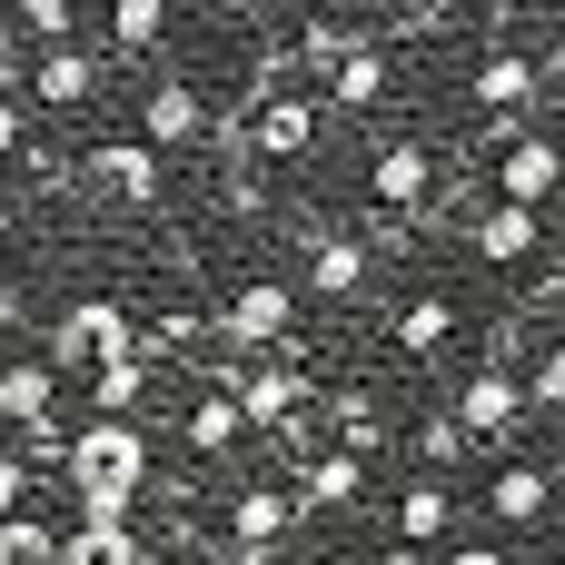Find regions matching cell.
Segmentation results:
<instances>
[{"label": "cell", "instance_id": "obj_15", "mask_svg": "<svg viewBox=\"0 0 565 565\" xmlns=\"http://www.w3.org/2000/svg\"><path fill=\"white\" fill-rule=\"evenodd\" d=\"M129 546H139V536H129L119 516H79L70 536H50V565H129Z\"/></svg>", "mask_w": 565, "mask_h": 565}, {"label": "cell", "instance_id": "obj_11", "mask_svg": "<svg viewBox=\"0 0 565 565\" xmlns=\"http://www.w3.org/2000/svg\"><path fill=\"white\" fill-rule=\"evenodd\" d=\"M30 89L50 99V109H79V99H99V50H40V70H30Z\"/></svg>", "mask_w": 565, "mask_h": 565}, {"label": "cell", "instance_id": "obj_33", "mask_svg": "<svg viewBox=\"0 0 565 565\" xmlns=\"http://www.w3.org/2000/svg\"><path fill=\"white\" fill-rule=\"evenodd\" d=\"M20 139H30V109H20V99H10V89H0V159H10V149H20Z\"/></svg>", "mask_w": 565, "mask_h": 565}, {"label": "cell", "instance_id": "obj_13", "mask_svg": "<svg viewBox=\"0 0 565 565\" xmlns=\"http://www.w3.org/2000/svg\"><path fill=\"white\" fill-rule=\"evenodd\" d=\"M358 497H367V467H358V457H308L288 507H298V516H328V507H358Z\"/></svg>", "mask_w": 565, "mask_h": 565}, {"label": "cell", "instance_id": "obj_34", "mask_svg": "<svg viewBox=\"0 0 565 565\" xmlns=\"http://www.w3.org/2000/svg\"><path fill=\"white\" fill-rule=\"evenodd\" d=\"M437 565H516V556H487V546H457V556H437Z\"/></svg>", "mask_w": 565, "mask_h": 565}, {"label": "cell", "instance_id": "obj_16", "mask_svg": "<svg viewBox=\"0 0 565 565\" xmlns=\"http://www.w3.org/2000/svg\"><path fill=\"white\" fill-rule=\"evenodd\" d=\"M377 99H387V50L358 40V50L328 70V109H377Z\"/></svg>", "mask_w": 565, "mask_h": 565}, {"label": "cell", "instance_id": "obj_27", "mask_svg": "<svg viewBox=\"0 0 565 565\" xmlns=\"http://www.w3.org/2000/svg\"><path fill=\"white\" fill-rule=\"evenodd\" d=\"M10 457L40 477V467H60V457H70V427H60V417H40V427H20V447H10Z\"/></svg>", "mask_w": 565, "mask_h": 565}, {"label": "cell", "instance_id": "obj_22", "mask_svg": "<svg viewBox=\"0 0 565 565\" xmlns=\"http://www.w3.org/2000/svg\"><path fill=\"white\" fill-rule=\"evenodd\" d=\"M487 516H497V526H536V516H546V467H507V477L487 487Z\"/></svg>", "mask_w": 565, "mask_h": 565}, {"label": "cell", "instance_id": "obj_19", "mask_svg": "<svg viewBox=\"0 0 565 565\" xmlns=\"http://www.w3.org/2000/svg\"><path fill=\"white\" fill-rule=\"evenodd\" d=\"M89 407H99V417H119V427H139V407H149V367H139V358L89 367Z\"/></svg>", "mask_w": 565, "mask_h": 565}, {"label": "cell", "instance_id": "obj_25", "mask_svg": "<svg viewBox=\"0 0 565 565\" xmlns=\"http://www.w3.org/2000/svg\"><path fill=\"white\" fill-rule=\"evenodd\" d=\"M159 30H169V10H159V0H119V10H109V40H119V50H149Z\"/></svg>", "mask_w": 565, "mask_h": 565}, {"label": "cell", "instance_id": "obj_9", "mask_svg": "<svg viewBox=\"0 0 565 565\" xmlns=\"http://www.w3.org/2000/svg\"><path fill=\"white\" fill-rule=\"evenodd\" d=\"M526 99H536V60L526 50H487L477 60V109L487 119H526Z\"/></svg>", "mask_w": 565, "mask_h": 565}, {"label": "cell", "instance_id": "obj_5", "mask_svg": "<svg viewBox=\"0 0 565 565\" xmlns=\"http://www.w3.org/2000/svg\"><path fill=\"white\" fill-rule=\"evenodd\" d=\"M89 179H99L109 199H129V209H159V199H169V169H159V149H139V139H99V149H89Z\"/></svg>", "mask_w": 565, "mask_h": 565}, {"label": "cell", "instance_id": "obj_18", "mask_svg": "<svg viewBox=\"0 0 565 565\" xmlns=\"http://www.w3.org/2000/svg\"><path fill=\"white\" fill-rule=\"evenodd\" d=\"M50 397H60V377H50L40 358H10V367H0V417H10V427H40Z\"/></svg>", "mask_w": 565, "mask_h": 565}, {"label": "cell", "instance_id": "obj_28", "mask_svg": "<svg viewBox=\"0 0 565 565\" xmlns=\"http://www.w3.org/2000/svg\"><path fill=\"white\" fill-rule=\"evenodd\" d=\"M417 457H427V467H457V457H467V437H457V417H447V407H437V417H417Z\"/></svg>", "mask_w": 565, "mask_h": 565}, {"label": "cell", "instance_id": "obj_14", "mask_svg": "<svg viewBox=\"0 0 565 565\" xmlns=\"http://www.w3.org/2000/svg\"><path fill=\"white\" fill-rule=\"evenodd\" d=\"M308 288H318V298H358V288H367V248L338 238V228H318V238H308Z\"/></svg>", "mask_w": 565, "mask_h": 565}, {"label": "cell", "instance_id": "obj_1", "mask_svg": "<svg viewBox=\"0 0 565 565\" xmlns=\"http://www.w3.org/2000/svg\"><path fill=\"white\" fill-rule=\"evenodd\" d=\"M70 487H79V516H119L129 526V497H139V477H149V437L139 427H119V417H89V427H70Z\"/></svg>", "mask_w": 565, "mask_h": 565}, {"label": "cell", "instance_id": "obj_31", "mask_svg": "<svg viewBox=\"0 0 565 565\" xmlns=\"http://www.w3.org/2000/svg\"><path fill=\"white\" fill-rule=\"evenodd\" d=\"M30 487H40V477H30L20 457H0V516H30Z\"/></svg>", "mask_w": 565, "mask_h": 565}, {"label": "cell", "instance_id": "obj_35", "mask_svg": "<svg viewBox=\"0 0 565 565\" xmlns=\"http://www.w3.org/2000/svg\"><path fill=\"white\" fill-rule=\"evenodd\" d=\"M129 565H179V556H159V546H129Z\"/></svg>", "mask_w": 565, "mask_h": 565}, {"label": "cell", "instance_id": "obj_29", "mask_svg": "<svg viewBox=\"0 0 565 565\" xmlns=\"http://www.w3.org/2000/svg\"><path fill=\"white\" fill-rule=\"evenodd\" d=\"M556 298H565V268H556V258H546V268L526 278V298H516V328H536V318H546Z\"/></svg>", "mask_w": 565, "mask_h": 565}, {"label": "cell", "instance_id": "obj_3", "mask_svg": "<svg viewBox=\"0 0 565 565\" xmlns=\"http://www.w3.org/2000/svg\"><path fill=\"white\" fill-rule=\"evenodd\" d=\"M119 358H139L129 308H119V298H79V308L50 328V358H40V367L60 377V367H119Z\"/></svg>", "mask_w": 565, "mask_h": 565}, {"label": "cell", "instance_id": "obj_4", "mask_svg": "<svg viewBox=\"0 0 565 565\" xmlns=\"http://www.w3.org/2000/svg\"><path fill=\"white\" fill-rule=\"evenodd\" d=\"M288 318H298V298L278 288V278H248V288H228V308H218V338L258 367L268 348H288Z\"/></svg>", "mask_w": 565, "mask_h": 565}, {"label": "cell", "instance_id": "obj_8", "mask_svg": "<svg viewBox=\"0 0 565 565\" xmlns=\"http://www.w3.org/2000/svg\"><path fill=\"white\" fill-rule=\"evenodd\" d=\"M427 169H437V159H427L417 139H387V149H377V169H367L377 209H407V228H417V218H427Z\"/></svg>", "mask_w": 565, "mask_h": 565}, {"label": "cell", "instance_id": "obj_23", "mask_svg": "<svg viewBox=\"0 0 565 565\" xmlns=\"http://www.w3.org/2000/svg\"><path fill=\"white\" fill-rule=\"evenodd\" d=\"M447 328H457V308H447L437 288L397 308V348H407V358H437V348H447Z\"/></svg>", "mask_w": 565, "mask_h": 565}, {"label": "cell", "instance_id": "obj_20", "mask_svg": "<svg viewBox=\"0 0 565 565\" xmlns=\"http://www.w3.org/2000/svg\"><path fill=\"white\" fill-rule=\"evenodd\" d=\"M179 437H189V457H228V447H238L248 427H238V407H228V397L209 387V397H189V417H179Z\"/></svg>", "mask_w": 565, "mask_h": 565}, {"label": "cell", "instance_id": "obj_32", "mask_svg": "<svg viewBox=\"0 0 565 565\" xmlns=\"http://www.w3.org/2000/svg\"><path fill=\"white\" fill-rule=\"evenodd\" d=\"M228 209H238V218H268V189H258V169H228Z\"/></svg>", "mask_w": 565, "mask_h": 565}, {"label": "cell", "instance_id": "obj_26", "mask_svg": "<svg viewBox=\"0 0 565 565\" xmlns=\"http://www.w3.org/2000/svg\"><path fill=\"white\" fill-rule=\"evenodd\" d=\"M0 565H50V526L40 516H0Z\"/></svg>", "mask_w": 565, "mask_h": 565}, {"label": "cell", "instance_id": "obj_7", "mask_svg": "<svg viewBox=\"0 0 565 565\" xmlns=\"http://www.w3.org/2000/svg\"><path fill=\"white\" fill-rule=\"evenodd\" d=\"M556 179H565L556 139H536V129H526V139H507V149H497V199H507V209H536Z\"/></svg>", "mask_w": 565, "mask_h": 565}, {"label": "cell", "instance_id": "obj_36", "mask_svg": "<svg viewBox=\"0 0 565 565\" xmlns=\"http://www.w3.org/2000/svg\"><path fill=\"white\" fill-rule=\"evenodd\" d=\"M387 565H437V556H417V546H397V556H387Z\"/></svg>", "mask_w": 565, "mask_h": 565}, {"label": "cell", "instance_id": "obj_17", "mask_svg": "<svg viewBox=\"0 0 565 565\" xmlns=\"http://www.w3.org/2000/svg\"><path fill=\"white\" fill-rule=\"evenodd\" d=\"M477 258L487 268H516V258H536V209H477Z\"/></svg>", "mask_w": 565, "mask_h": 565}, {"label": "cell", "instance_id": "obj_12", "mask_svg": "<svg viewBox=\"0 0 565 565\" xmlns=\"http://www.w3.org/2000/svg\"><path fill=\"white\" fill-rule=\"evenodd\" d=\"M318 417H328V427H338V437H348V447H338V457H358V467H367V457H377V447H387V407H377V397H367V387H338V397H318Z\"/></svg>", "mask_w": 565, "mask_h": 565}, {"label": "cell", "instance_id": "obj_2", "mask_svg": "<svg viewBox=\"0 0 565 565\" xmlns=\"http://www.w3.org/2000/svg\"><path fill=\"white\" fill-rule=\"evenodd\" d=\"M218 397L238 407V427H248V437H268V427H288V417H308V407H318V377H308V358L288 348V358H268V367H248V358H238V367H218Z\"/></svg>", "mask_w": 565, "mask_h": 565}, {"label": "cell", "instance_id": "obj_6", "mask_svg": "<svg viewBox=\"0 0 565 565\" xmlns=\"http://www.w3.org/2000/svg\"><path fill=\"white\" fill-rule=\"evenodd\" d=\"M447 417H457V437H467V447H477V437H507V427L526 417V397H516V367H477V377L457 387V407H447Z\"/></svg>", "mask_w": 565, "mask_h": 565}, {"label": "cell", "instance_id": "obj_21", "mask_svg": "<svg viewBox=\"0 0 565 565\" xmlns=\"http://www.w3.org/2000/svg\"><path fill=\"white\" fill-rule=\"evenodd\" d=\"M447 526H457V497H447V487H407V497H397V546H417V556H427Z\"/></svg>", "mask_w": 565, "mask_h": 565}, {"label": "cell", "instance_id": "obj_24", "mask_svg": "<svg viewBox=\"0 0 565 565\" xmlns=\"http://www.w3.org/2000/svg\"><path fill=\"white\" fill-rule=\"evenodd\" d=\"M10 20H20V30L40 40V50H70V30H79V20H70V0H20Z\"/></svg>", "mask_w": 565, "mask_h": 565}, {"label": "cell", "instance_id": "obj_30", "mask_svg": "<svg viewBox=\"0 0 565 565\" xmlns=\"http://www.w3.org/2000/svg\"><path fill=\"white\" fill-rule=\"evenodd\" d=\"M268 447H278L288 467H308V457H318V407H308V417H288V427H268Z\"/></svg>", "mask_w": 565, "mask_h": 565}, {"label": "cell", "instance_id": "obj_10", "mask_svg": "<svg viewBox=\"0 0 565 565\" xmlns=\"http://www.w3.org/2000/svg\"><path fill=\"white\" fill-rule=\"evenodd\" d=\"M139 129H149L159 149H189V139L209 129V109H199V89H189V79H159V89L139 99ZM149 139H139V149H149Z\"/></svg>", "mask_w": 565, "mask_h": 565}]
</instances>
